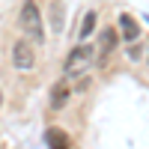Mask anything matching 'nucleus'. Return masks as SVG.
<instances>
[{
	"instance_id": "7ed1b4c3",
	"label": "nucleus",
	"mask_w": 149,
	"mask_h": 149,
	"mask_svg": "<svg viewBox=\"0 0 149 149\" xmlns=\"http://www.w3.org/2000/svg\"><path fill=\"white\" fill-rule=\"evenodd\" d=\"M12 66H15L18 72H30L36 66V51H33V45L27 39H18L15 45H12Z\"/></svg>"
},
{
	"instance_id": "20e7f679",
	"label": "nucleus",
	"mask_w": 149,
	"mask_h": 149,
	"mask_svg": "<svg viewBox=\"0 0 149 149\" xmlns=\"http://www.w3.org/2000/svg\"><path fill=\"white\" fill-rule=\"evenodd\" d=\"M116 42H119V36H116L113 27L102 30V39H98V63H104V60H107V54L116 48Z\"/></svg>"
},
{
	"instance_id": "f03ea898",
	"label": "nucleus",
	"mask_w": 149,
	"mask_h": 149,
	"mask_svg": "<svg viewBox=\"0 0 149 149\" xmlns=\"http://www.w3.org/2000/svg\"><path fill=\"white\" fill-rule=\"evenodd\" d=\"M93 60H95V45L90 42V45H74L72 51H69V57H66V74L69 78H78V74H84L86 69L93 66Z\"/></svg>"
},
{
	"instance_id": "1a4fd4ad",
	"label": "nucleus",
	"mask_w": 149,
	"mask_h": 149,
	"mask_svg": "<svg viewBox=\"0 0 149 149\" xmlns=\"http://www.w3.org/2000/svg\"><path fill=\"white\" fill-rule=\"evenodd\" d=\"M51 15H54V30H63V21H60V3L51 6Z\"/></svg>"
},
{
	"instance_id": "6e6552de",
	"label": "nucleus",
	"mask_w": 149,
	"mask_h": 149,
	"mask_svg": "<svg viewBox=\"0 0 149 149\" xmlns=\"http://www.w3.org/2000/svg\"><path fill=\"white\" fill-rule=\"evenodd\" d=\"M95 30V12H86V15H84V24H81V42H86V39H90V33Z\"/></svg>"
},
{
	"instance_id": "9d476101",
	"label": "nucleus",
	"mask_w": 149,
	"mask_h": 149,
	"mask_svg": "<svg viewBox=\"0 0 149 149\" xmlns=\"http://www.w3.org/2000/svg\"><path fill=\"white\" fill-rule=\"evenodd\" d=\"M0 107H3V90H0Z\"/></svg>"
},
{
	"instance_id": "39448f33",
	"label": "nucleus",
	"mask_w": 149,
	"mask_h": 149,
	"mask_svg": "<svg viewBox=\"0 0 149 149\" xmlns=\"http://www.w3.org/2000/svg\"><path fill=\"white\" fill-rule=\"evenodd\" d=\"M45 143H48V149H72V140H69V134L63 128H48Z\"/></svg>"
},
{
	"instance_id": "f257e3e1",
	"label": "nucleus",
	"mask_w": 149,
	"mask_h": 149,
	"mask_svg": "<svg viewBox=\"0 0 149 149\" xmlns=\"http://www.w3.org/2000/svg\"><path fill=\"white\" fill-rule=\"evenodd\" d=\"M18 24H21V30L27 33L30 45H42V42H45L42 12H39V6H36V0H24V6H21V15H18Z\"/></svg>"
},
{
	"instance_id": "423d86ee",
	"label": "nucleus",
	"mask_w": 149,
	"mask_h": 149,
	"mask_svg": "<svg viewBox=\"0 0 149 149\" xmlns=\"http://www.w3.org/2000/svg\"><path fill=\"white\" fill-rule=\"evenodd\" d=\"M69 98H72V90H69V84H66V81H60V84L51 86V107H54V110L66 107Z\"/></svg>"
},
{
	"instance_id": "0eeeda50",
	"label": "nucleus",
	"mask_w": 149,
	"mask_h": 149,
	"mask_svg": "<svg viewBox=\"0 0 149 149\" xmlns=\"http://www.w3.org/2000/svg\"><path fill=\"white\" fill-rule=\"evenodd\" d=\"M119 27H122V36L128 42H137V24H134L131 15H119Z\"/></svg>"
}]
</instances>
